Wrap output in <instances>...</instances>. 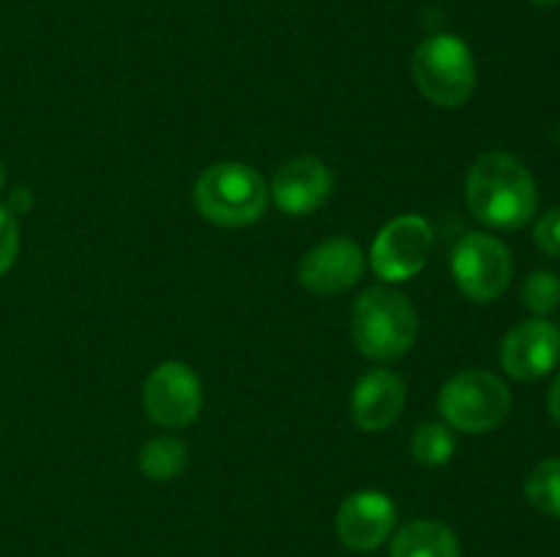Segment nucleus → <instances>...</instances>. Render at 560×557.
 I'll list each match as a JSON object with an SVG mask.
<instances>
[{
  "label": "nucleus",
  "instance_id": "obj_2",
  "mask_svg": "<svg viewBox=\"0 0 560 557\" xmlns=\"http://www.w3.org/2000/svg\"><path fill=\"white\" fill-rule=\"evenodd\" d=\"M419 317L408 295L388 284H375L353 306V342L372 360H397L413 347Z\"/></svg>",
  "mask_w": 560,
  "mask_h": 557
},
{
  "label": "nucleus",
  "instance_id": "obj_11",
  "mask_svg": "<svg viewBox=\"0 0 560 557\" xmlns=\"http://www.w3.org/2000/svg\"><path fill=\"white\" fill-rule=\"evenodd\" d=\"M364 251L350 238H328L312 246L299 265V282L312 295H339L364 276Z\"/></svg>",
  "mask_w": 560,
  "mask_h": 557
},
{
  "label": "nucleus",
  "instance_id": "obj_4",
  "mask_svg": "<svg viewBox=\"0 0 560 557\" xmlns=\"http://www.w3.org/2000/svg\"><path fill=\"white\" fill-rule=\"evenodd\" d=\"M410 71L427 102L457 109L476 91V60L468 44L452 33H438L416 47Z\"/></svg>",
  "mask_w": 560,
  "mask_h": 557
},
{
  "label": "nucleus",
  "instance_id": "obj_22",
  "mask_svg": "<svg viewBox=\"0 0 560 557\" xmlns=\"http://www.w3.org/2000/svg\"><path fill=\"white\" fill-rule=\"evenodd\" d=\"M11 205H14V211H11V213L25 211V208L31 205V194H27V189H20V191H16V194L11 197Z\"/></svg>",
  "mask_w": 560,
  "mask_h": 557
},
{
  "label": "nucleus",
  "instance_id": "obj_3",
  "mask_svg": "<svg viewBox=\"0 0 560 557\" xmlns=\"http://www.w3.org/2000/svg\"><path fill=\"white\" fill-rule=\"evenodd\" d=\"M195 205L217 227H249L266 213L268 186L249 164L219 162L197 178Z\"/></svg>",
  "mask_w": 560,
  "mask_h": 557
},
{
  "label": "nucleus",
  "instance_id": "obj_23",
  "mask_svg": "<svg viewBox=\"0 0 560 557\" xmlns=\"http://www.w3.org/2000/svg\"><path fill=\"white\" fill-rule=\"evenodd\" d=\"M530 3H539V5H550V3H560V0H530Z\"/></svg>",
  "mask_w": 560,
  "mask_h": 557
},
{
  "label": "nucleus",
  "instance_id": "obj_9",
  "mask_svg": "<svg viewBox=\"0 0 560 557\" xmlns=\"http://www.w3.org/2000/svg\"><path fill=\"white\" fill-rule=\"evenodd\" d=\"M397 506L388 495L377 489H361L345 497L337 511V538L350 552L381 549L394 533Z\"/></svg>",
  "mask_w": 560,
  "mask_h": 557
},
{
  "label": "nucleus",
  "instance_id": "obj_14",
  "mask_svg": "<svg viewBox=\"0 0 560 557\" xmlns=\"http://www.w3.org/2000/svg\"><path fill=\"white\" fill-rule=\"evenodd\" d=\"M392 557H459V541L448 524L438 519H416L394 533Z\"/></svg>",
  "mask_w": 560,
  "mask_h": 557
},
{
  "label": "nucleus",
  "instance_id": "obj_19",
  "mask_svg": "<svg viewBox=\"0 0 560 557\" xmlns=\"http://www.w3.org/2000/svg\"><path fill=\"white\" fill-rule=\"evenodd\" d=\"M20 254V224L9 208L0 205V276L14 265Z\"/></svg>",
  "mask_w": 560,
  "mask_h": 557
},
{
  "label": "nucleus",
  "instance_id": "obj_15",
  "mask_svg": "<svg viewBox=\"0 0 560 557\" xmlns=\"http://www.w3.org/2000/svg\"><path fill=\"white\" fill-rule=\"evenodd\" d=\"M189 462L186 442L173 435H162L148 440L140 448V473L151 481H173L178 478Z\"/></svg>",
  "mask_w": 560,
  "mask_h": 557
},
{
  "label": "nucleus",
  "instance_id": "obj_21",
  "mask_svg": "<svg viewBox=\"0 0 560 557\" xmlns=\"http://www.w3.org/2000/svg\"><path fill=\"white\" fill-rule=\"evenodd\" d=\"M547 407H550V415L560 424V375L556 377L550 388V396H547Z\"/></svg>",
  "mask_w": 560,
  "mask_h": 557
},
{
  "label": "nucleus",
  "instance_id": "obj_10",
  "mask_svg": "<svg viewBox=\"0 0 560 557\" xmlns=\"http://www.w3.org/2000/svg\"><path fill=\"white\" fill-rule=\"evenodd\" d=\"M560 360V331L556 322L536 317L520 322L501 344V366L514 380H539Z\"/></svg>",
  "mask_w": 560,
  "mask_h": 557
},
{
  "label": "nucleus",
  "instance_id": "obj_5",
  "mask_svg": "<svg viewBox=\"0 0 560 557\" xmlns=\"http://www.w3.org/2000/svg\"><path fill=\"white\" fill-rule=\"evenodd\" d=\"M438 410L452 429L465 435H485L506 420L512 410V393L506 382L492 371L465 369L443 382Z\"/></svg>",
  "mask_w": 560,
  "mask_h": 557
},
{
  "label": "nucleus",
  "instance_id": "obj_1",
  "mask_svg": "<svg viewBox=\"0 0 560 557\" xmlns=\"http://www.w3.org/2000/svg\"><path fill=\"white\" fill-rule=\"evenodd\" d=\"M470 213L492 229H520L534 218L539 191L530 169L509 153H487L465 183Z\"/></svg>",
  "mask_w": 560,
  "mask_h": 557
},
{
  "label": "nucleus",
  "instance_id": "obj_18",
  "mask_svg": "<svg viewBox=\"0 0 560 557\" xmlns=\"http://www.w3.org/2000/svg\"><path fill=\"white\" fill-rule=\"evenodd\" d=\"M523 304L534 315L547 317L560 306V278L550 271H536L523 284Z\"/></svg>",
  "mask_w": 560,
  "mask_h": 557
},
{
  "label": "nucleus",
  "instance_id": "obj_20",
  "mask_svg": "<svg viewBox=\"0 0 560 557\" xmlns=\"http://www.w3.org/2000/svg\"><path fill=\"white\" fill-rule=\"evenodd\" d=\"M534 240L545 254L558 257L560 260V208H552L536 222Z\"/></svg>",
  "mask_w": 560,
  "mask_h": 557
},
{
  "label": "nucleus",
  "instance_id": "obj_16",
  "mask_svg": "<svg viewBox=\"0 0 560 557\" xmlns=\"http://www.w3.org/2000/svg\"><path fill=\"white\" fill-rule=\"evenodd\" d=\"M454 442L452 426L435 424V420H427L410 437V457L416 459L424 467H443V464L452 462L454 457Z\"/></svg>",
  "mask_w": 560,
  "mask_h": 557
},
{
  "label": "nucleus",
  "instance_id": "obj_12",
  "mask_svg": "<svg viewBox=\"0 0 560 557\" xmlns=\"http://www.w3.org/2000/svg\"><path fill=\"white\" fill-rule=\"evenodd\" d=\"M334 191V175L320 158L299 156L284 162L271 180L268 197L288 216H310L326 205Z\"/></svg>",
  "mask_w": 560,
  "mask_h": 557
},
{
  "label": "nucleus",
  "instance_id": "obj_24",
  "mask_svg": "<svg viewBox=\"0 0 560 557\" xmlns=\"http://www.w3.org/2000/svg\"><path fill=\"white\" fill-rule=\"evenodd\" d=\"M0 186H3V167H0Z\"/></svg>",
  "mask_w": 560,
  "mask_h": 557
},
{
  "label": "nucleus",
  "instance_id": "obj_17",
  "mask_svg": "<svg viewBox=\"0 0 560 557\" xmlns=\"http://www.w3.org/2000/svg\"><path fill=\"white\" fill-rule=\"evenodd\" d=\"M525 497L536 511L560 519V459H545L525 478Z\"/></svg>",
  "mask_w": 560,
  "mask_h": 557
},
{
  "label": "nucleus",
  "instance_id": "obj_6",
  "mask_svg": "<svg viewBox=\"0 0 560 557\" xmlns=\"http://www.w3.org/2000/svg\"><path fill=\"white\" fill-rule=\"evenodd\" d=\"M512 273V251L495 235L468 233L454 246V284H457L465 298L476 300V304H490V300L501 298L509 289Z\"/></svg>",
  "mask_w": 560,
  "mask_h": 557
},
{
  "label": "nucleus",
  "instance_id": "obj_8",
  "mask_svg": "<svg viewBox=\"0 0 560 557\" xmlns=\"http://www.w3.org/2000/svg\"><path fill=\"white\" fill-rule=\"evenodd\" d=\"M142 407L153 424L164 429H184L200 415V377L180 360H164L148 375L142 388Z\"/></svg>",
  "mask_w": 560,
  "mask_h": 557
},
{
  "label": "nucleus",
  "instance_id": "obj_7",
  "mask_svg": "<svg viewBox=\"0 0 560 557\" xmlns=\"http://www.w3.org/2000/svg\"><path fill=\"white\" fill-rule=\"evenodd\" d=\"M432 254V227L424 216L405 213L383 224L372 244V271L388 284L408 282L424 271Z\"/></svg>",
  "mask_w": 560,
  "mask_h": 557
},
{
  "label": "nucleus",
  "instance_id": "obj_13",
  "mask_svg": "<svg viewBox=\"0 0 560 557\" xmlns=\"http://www.w3.org/2000/svg\"><path fill=\"white\" fill-rule=\"evenodd\" d=\"M405 382L397 371L392 369H372L359 377L353 388V399H350V410H353V420L359 429L364 431H383L405 410Z\"/></svg>",
  "mask_w": 560,
  "mask_h": 557
}]
</instances>
